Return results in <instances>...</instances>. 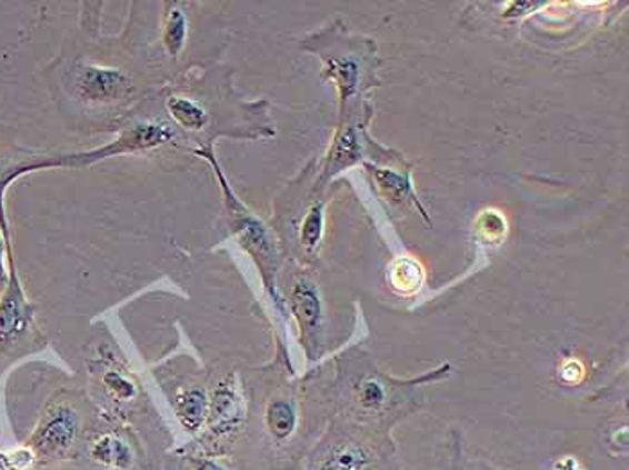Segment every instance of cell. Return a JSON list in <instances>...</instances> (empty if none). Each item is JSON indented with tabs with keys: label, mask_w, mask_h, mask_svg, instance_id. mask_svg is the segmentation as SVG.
I'll return each instance as SVG.
<instances>
[{
	"label": "cell",
	"mask_w": 629,
	"mask_h": 470,
	"mask_svg": "<svg viewBox=\"0 0 629 470\" xmlns=\"http://www.w3.org/2000/svg\"><path fill=\"white\" fill-rule=\"evenodd\" d=\"M267 428L279 440L290 437L297 428V410L288 399H276L267 408Z\"/></svg>",
	"instance_id": "obj_15"
},
{
	"label": "cell",
	"mask_w": 629,
	"mask_h": 470,
	"mask_svg": "<svg viewBox=\"0 0 629 470\" xmlns=\"http://www.w3.org/2000/svg\"><path fill=\"white\" fill-rule=\"evenodd\" d=\"M386 399V390L375 381H366L360 388V402L366 408H378Z\"/></svg>",
	"instance_id": "obj_23"
},
{
	"label": "cell",
	"mask_w": 629,
	"mask_h": 470,
	"mask_svg": "<svg viewBox=\"0 0 629 470\" xmlns=\"http://www.w3.org/2000/svg\"><path fill=\"white\" fill-rule=\"evenodd\" d=\"M290 308L301 329V341L311 359L319 354L322 336V300L319 289L310 279L301 277L291 288Z\"/></svg>",
	"instance_id": "obj_9"
},
{
	"label": "cell",
	"mask_w": 629,
	"mask_h": 470,
	"mask_svg": "<svg viewBox=\"0 0 629 470\" xmlns=\"http://www.w3.org/2000/svg\"><path fill=\"white\" fill-rule=\"evenodd\" d=\"M191 154L206 160L217 174L221 194H223V207H226L229 230L238 239L244 252L254 259L259 271H261V277H263L264 286L278 299L276 276H278L279 261H281L278 239L273 238L272 230L268 229L267 224L249 207L244 206L243 201L230 189L227 177L221 171L220 163H218L217 154H214V146L197 148V150L191 151Z\"/></svg>",
	"instance_id": "obj_1"
},
{
	"label": "cell",
	"mask_w": 629,
	"mask_h": 470,
	"mask_svg": "<svg viewBox=\"0 0 629 470\" xmlns=\"http://www.w3.org/2000/svg\"><path fill=\"white\" fill-rule=\"evenodd\" d=\"M81 433V413L69 393H58L43 408L24 448L34 463H52L71 454Z\"/></svg>",
	"instance_id": "obj_3"
},
{
	"label": "cell",
	"mask_w": 629,
	"mask_h": 470,
	"mask_svg": "<svg viewBox=\"0 0 629 470\" xmlns=\"http://www.w3.org/2000/svg\"><path fill=\"white\" fill-rule=\"evenodd\" d=\"M92 454H94L96 460L101 461L104 466L124 467L127 461L130 460V454H128L124 443L118 440V438L109 437V434L99 438Z\"/></svg>",
	"instance_id": "obj_18"
},
{
	"label": "cell",
	"mask_w": 629,
	"mask_h": 470,
	"mask_svg": "<svg viewBox=\"0 0 629 470\" xmlns=\"http://www.w3.org/2000/svg\"><path fill=\"white\" fill-rule=\"evenodd\" d=\"M67 92L87 107H121L136 98L137 84L127 70L78 60L67 70Z\"/></svg>",
	"instance_id": "obj_5"
},
{
	"label": "cell",
	"mask_w": 629,
	"mask_h": 470,
	"mask_svg": "<svg viewBox=\"0 0 629 470\" xmlns=\"http://www.w3.org/2000/svg\"><path fill=\"white\" fill-rule=\"evenodd\" d=\"M369 458L362 448L352 443L331 449L328 457L320 461L319 470H367Z\"/></svg>",
	"instance_id": "obj_16"
},
{
	"label": "cell",
	"mask_w": 629,
	"mask_h": 470,
	"mask_svg": "<svg viewBox=\"0 0 629 470\" xmlns=\"http://www.w3.org/2000/svg\"><path fill=\"white\" fill-rule=\"evenodd\" d=\"M325 201L317 200L306 207L304 214L297 221V244L306 257H313L325 236Z\"/></svg>",
	"instance_id": "obj_14"
},
{
	"label": "cell",
	"mask_w": 629,
	"mask_h": 470,
	"mask_svg": "<svg viewBox=\"0 0 629 470\" xmlns=\"http://www.w3.org/2000/svg\"><path fill=\"white\" fill-rule=\"evenodd\" d=\"M198 470H226L223 467L218 466L214 461L202 460L198 461Z\"/></svg>",
	"instance_id": "obj_24"
},
{
	"label": "cell",
	"mask_w": 629,
	"mask_h": 470,
	"mask_svg": "<svg viewBox=\"0 0 629 470\" xmlns=\"http://www.w3.org/2000/svg\"><path fill=\"white\" fill-rule=\"evenodd\" d=\"M43 343L38 331L37 309L26 294L14 253L10 259V280L0 291V356L20 354Z\"/></svg>",
	"instance_id": "obj_4"
},
{
	"label": "cell",
	"mask_w": 629,
	"mask_h": 470,
	"mask_svg": "<svg viewBox=\"0 0 629 470\" xmlns=\"http://www.w3.org/2000/svg\"><path fill=\"white\" fill-rule=\"evenodd\" d=\"M475 230L485 242H500L508 232V223L497 210H485L477 219Z\"/></svg>",
	"instance_id": "obj_19"
},
{
	"label": "cell",
	"mask_w": 629,
	"mask_h": 470,
	"mask_svg": "<svg viewBox=\"0 0 629 470\" xmlns=\"http://www.w3.org/2000/svg\"><path fill=\"white\" fill-rule=\"evenodd\" d=\"M362 137H360L357 124H346V127L340 128L339 133L335 137L333 144L329 148L328 157H326L319 187L325 186L329 178L339 174L343 169L355 166L358 160L362 159Z\"/></svg>",
	"instance_id": "obj_12"
},
{
	"label": "cell",
	"mask_w": 629,
	"mask_h": 470,
	"mask_svg": "<svg viewBox=\"0 0 629 470\" xmlns=\"http://www.w3.org/2000/svg\"><path fill=\"white\" fill-rule=\"evenodd\" d=\"M174 414L180 424L189 433H197L203 428L209 413V393L200 384H186L174 391L173 401Z\"/></svg>",
	"instance_id": "obj_13"
},
{
	"label": "cell",
	"mask_w": 629,
	"mask_h": 470,
	"mask_svg": "<svg viewBox=\"0 0 629 470\" xmlns=\"http://www.w3.org/2000/svg\"><path fill=\"white\" fill-rule=\"evenodd\" d=\"M244 419V399L236 373L218 382L209 396L207 431L209 437L223 438L236 433Z\"/></svg>",
	"instance_id": "obj_8"
},
{
	"label": "cell",
	"mask_w": 629,
	"mask_h": 470,
	"mask_svg": "<svg viewBox=\"0 0 629 470\" xmlns=\"http://www.w3.org/2000/svg\"><path fill=\"white\" fill-rule=\"evenodd\" d=\"M186 2H162L159 22L160 52L170 61H177L186 52L189 42V14Z\"/></svg>",
	"instance_id": "obj_10"
},
{
	"label": "cell",
	"mask_w": 629,
	"mask_h": 470,
	"mask_svg": "<svg viewBox=\"0 0 629 470\" xmlns=\"http://www.w3.org/2000/svg\"><path fill=\"white\" fill-rule=\"evenodd\" d=\"M376 182L380 186L381 191H386L387 196H390L395 201L405 200L407 196L416 200L409 180H405L400 174L390 171H376Z\"/></svg>",
	"instance_id": "obj_20"
},
{
	"label": "cell",
	"mask_w": 629,
	"mask_h": 470,
	"mask_svg": "<svg viewBox=\"0 0 629 470\" xmlns=\"http://www.w3.org/2000/svg\"><path fill=\"white\" fill-rule=\"evenodd\" d=\"M423 268L412 259H400L390 268V282L400 293L409 294L418 291L423 284Z\"/></svg>",
	"instance_id": "obj_17"
},
{
	"label": "cell",
	"mask_w": 629,
	"mask_h": 470,
	"mask_svg": "<svg viewBox=\"0 0 629 470\" xmlns=\"http://www.w3.org/2000/svg\"><path fill=\"white\" fill-rule=\"evenodd\" d=\"M13 253V238H6V233L0 229V291L10 280V259Z\"/></svg>",
	"instance_id": "obj_22"
},
{
	"label": "cell",
	"mask_w": 629,
	"mask_h": 470,
	"mask_svg": "<svg viewBox=\"0 0 629 470\" xmlns=\"http://www.w3.org/2000/svg\"><path fill=\"white\" fill-rule=\"evenodd\" d=\"M33 463V457H31V452L24 446L17 449V451L10 452V454L0 452V470H26Z\"/></svg>",
	"instance_id": "obj_21"
},
{
	"label": "cell",
	"mask_w": 629,
	"mask_h": 470,
	"mask_svg": "<svg viewBox=\"0 0 629 470\" xmlns=\"http://www.w3.org/2000/svg\"><path fill=\"white\" fill-rule=\"evenodd\" d=\"M48 169H67V153L48 151H0V229L11 238L6 194L19 178Z\"/></svg>",
	"instance_id": "obj_7"
},
{
	"label": "cell",
	"mask_w": 629,
	"mask_h": 470,
	"mask_svg": "<svg viewBox=\"0 0 629 470\" xmlns=\"http://www.w3.org/2000/svg\"><path fill=\"white\" fill-rule=\"evenodd\" d=\"M182 137L162 119L159 113H133L118 128V136L109 144L99 146L94 150L67 153V169L89 168L94 163L116 157H133V154H148L162 148H180Z\"/></svg>",
	"instance_id": "obj_2"
},
{
	"label": "cell",
	"mask_w": 629,
	"mask_h": 470,
	"mask_svg": "<svg viewBox=\"0 0 629 470\" xmlns=\"http://www.w3.org/2000/svg\"><path fill=\"white\" fill-rule=\"evenodd\" d=\"M99 388L104 391L113 404H132L139 399V387L128 370L122 368L121 361L113 358L109 350H101L96 359Z\"/></svg>",
	"instance_id": "obj_11"
},
{
	"label": "cell",
	"mask_w": 629,
	"mask_h": 470,
	"mask_svg": "<svg viewBox=\"0 0 629 470\" xmlns=\"http://www.w3.org/2000/svg\"><path fill=\"white\" fill-rule=\"evenodd\" d=\"M160 107L164 116H159L179 131L183 142H203L202 148L212 146L207 139L212 127V113L203 99L197 98L180 84L160 92Z\"/></svg>",
	"instance_id": "obj_6"
}]
</instances>
